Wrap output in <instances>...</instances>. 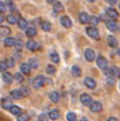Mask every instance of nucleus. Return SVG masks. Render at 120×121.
<instances>
[{
  "label": "nucleus",
  "instance_id": "f257e3e1",
  "mask_svg": "<svg viewBox=\"0 0 120 121\" xmlns=\"http://www.w3.org/2000/svg\"><path fill=\"white\" fill-rule=\"evenodd\" d=\"M45 81H46V79H45V77L44 75H38V77H36L34 79H33V87L36 88V89H39V88H41L44 85H45Z\"/></svg>",
  "mask_w": 120,
  "mask_h": 121
},
{
  "label": "nucleus",
  "instance_id": "f03ea898",
  "mask_svg": "<svg viewBox=\"0 0 120 121\" xmlns=\"http://www.w3.org/2000/svg\"><path fill=\"white\" fill-rule=\"evenodd\" d=\"M86 33H87V35H88L89 38H92V39H99V37H100L99 31H98L95 27H93V26L87 27V28H86Z\"/></svg>",
  "mask_w": 120,
  "mask_h": 121
},
{
  "label": "nucleus",
  "instance_id": "7ed1b4c3",
  "mask_svg": "<svg viewBox=\"0 0 120 121\" xmlns=\"http://www.w3.org/2000/svg\"><path fill=\"white\" fill-rule=\"evenodd\" d=\"M88 106H89L91 112H93V113H98V112H100L102 109V105L99 101H92Z\"/></svg>",
  "mask_w": 120,
  "mask_h": 121
},
{
  "label": "nucleus",
  "instance_id": "20e7f679",
  "mask_svg": "<svg viewBox=\"0 0 120 121\" xmlns=\"http://www.w3.org/2000/svg\"><path fill=\"white\" fill-rule=\"evenodd\" d=\"M106 15L110 20H117L119 14H118V11H116L114 8H107L106 9Z\"/></svg>",
  "mask_w": 120,
  "mask_h": 121
},
{
  "label": "nucleus",
  "instance_id": "39448f33",
  "mask_svg": "<svg viewBox=\"0 0 120 121\" xmlns=\"http://www.w3.org/2000/svg\"><path fill=\"white\" fill-rule=\"evenodd\" d=\"M97 65H98V67L99 68H101V69H106L107 68V65H108V62H107V60L104 58V56H98L97 58Z\"/></svg>",
  "mask_w": 120,
  "mask_h": 121
},
{
  "label": "nucleus",
  "instance_id": "423d86ee",
  "mask_svg": "<svg viewBox=\"0 0 120 121\" xmlns=\"http://www.w3.org/2000/svg\"><path fill=\"white\" fill-rule=\"evenodd\" d=\"M105 73L108 75V77H119V69H118V67H111V68H106L105 69Z\"/></svg>",
  "mask_w": 120,
  "mask_h": 121
},
{
  "label": "nucleus",
  "instance_id": "0eeeda50",
  "mask_svg": "<svg viewBox=\"0 0 120 121\" xmlns=\"http://www.w3.org/2000/svg\"><path fill=\"white\" fill-rule=\"evenodd\" d=\"M80 101H81L82 105L88 106V105L92 102V98H91L89 94H87V93H82V94L80 95Z\"/></svg>",
  "mask_w": 120,
  "mask_h": 121
},
{
  "label": "nucleus",
  "instance_id": "6e6552de",
  "mask_svg": "<svg viewBox=\"0 0 120 121\" xmlns=\"http://www.w3.org/2000/svg\"><path fill=\"white\" fill-rule=\"evenodd\" d=\"M94 58H95L94 51H93V49H91V48H87V49L85 51V59H86L87 61L92 62V61L94 60Z\"/></svg>",
  "mask_w": 120,
  "mask_h": 121
},
{
  "label": "nucleus",
  "instance_id": "1a4fd4ad",
  "mask_svg": "<svg viewBox=\"0 0 120 121\" xmlns=\"http://www.w3.org/2000/svg\"><path fill=\"white\" fill-rule=\"evenodd\" d=\"M84 82H85V86H86L87 88H89V89H94V88H95V86H97L95 80H94V79H92V78H89V77L85 78Z\"/></svg>",
  "mask_w": 120,
  "mask_h": 121
},
{
  "label": "nucleus",
  "instance_id": "9d476101",
  "mask_svg": "<svg viewBox=\"0 0 120 121\" xmlns=\"http://www.w3.org/2000/svg\"><path fill=\"white\" fill-rule=\"evenodd\" d=\"M106 26H107V28L110 30V31H112V32H114V31H117L118 30V24H117V21L116 20H107L106 21Z\"/></svg>",
  "mask_w": 120,
  "mask_h": 121
},
{
  "label": "nucleus",
  "instance_id": "9b49d317",
  "mask_svg": "<svg viewBox=\"0 0 120 121\" xmlns=\"http://www.w3.org/2000/svg\"><path fill=\"white\" fill-rule=\"evenodd\" d=\"M8 111L11 112V114H13V115H15V117H18V115H20V114L22 113V109H21L19 106H14V105H12V106L8 108Z\"/></svg>",
  "mask_w": 120,
  "mask_h": 121
},
{
  "label": "nucleus",
  "instance_id": "f8f14e48",
  "mask_svg": "<svg viewBox=\"0 0 120 121\" xmlns=\"http://www.w3.org/2000/svg\"><path fill=\"white\" fill-rule=\"evenodd\" d=\"M47 118L51 119V120H58L60 118V112L58 109H52V111H49Z\"/></svg>",
  "mask_w": 120,
  "mask_h": 121
},
{
  "label": "nucleus",
  "instance_id": "ddd939ff",
  "mask_svg": "<svg viewBox=\"0 0 120 121\" xmlns=\"http://www.w3.org/2000/svg\"><path fill=\"white\" fill-rule=\"evenodd\" d=\"M60 22H61V25H62L64 27H66V28H70V27L72 26V21H71V19H70L68 17H66V15L61 17Z\"/></svg>",
  "mask_w": 120,
  "mask_h": 121
},
{
  "label": "nucleus",
  "instance_id": "4468645a",
  "mask_svg": "<svg viewBox=\"0 0 120 121\" xmlns=\"http://www.w3.org/2000/svg\"><path fill=\"white\" fill-rule=\"evenodd\" d=\"M11 106H12V99H11V96L9 98H4L1 100V107L4 109H8Z\"/></svg>",
  "mask_w": 120,
  "mask_h": 121
},
{
  "label": "nucleus",
  "instance_id": "2eb2a0df",
  "mask_svg": "<svg viewBox=\"0 0 120 121\" xmlns=\"http://www.w3.org/2000/svg\"><path fill=\"white\" fill-rule=\"evenodd\" d=\"M2 80L5 83H12L13 82V75L11 74V73H8V72H4L2 73Z\"/></svg>",
  "mask_w": 120,
  "mask_h": 121
},
{
  "label": "nucleus",
  "instance_id": "dca6fc26",
  "mask_svg": "<svg viewBox=\"0 0 120 121\" xmlns=\"http://www.w3.org/2000/svg\"><path fill=\"white\" fill-rule=\"evenodd\" d=\"M26 48L30 49V51H36L37 48H39V45L34 40H28L26 42Z\"/></svg>",
  "mask_w": 120,
  "mask_h": 121
},
{
  "label": "nucleus",
  "instance_id": "f3484780",
  "mask_svg": "<svg viewBox=\"0 0 120 121\" xmlns=\"http://www.w3.org/2000/svg\"><path fill=\"white\" fill-rule=\"evenodd\" d=\"M107 45H108L110 47H117V46H118L117 38H114L113 35H108V37H107Z\"/></svg>",
  "mask_w": 120,
  "mask_h": 121
},
{
  "label": "nucleus",
  "instance_id": "a211bd4d",
  "mask_svg": "<svg viewBox=\"0 0 120 121\" xmlns=\"http://www.w3.org/2000/svg\"><path fill=\"white\" fill-rule=\"evenodd\" d=\"M20 73H21V74H26V75H28V74L31 73V68H30V66H28L27 64H21V65H20Z\"/></svg>",
  "mask_w": 120,
  "mask_h": 121
},
{
  "label": "nucleus",
  "instance_id": "6ab92c4d",
  "mask_svg": "<svg viewBox=\"0 0 120 121\" xmlns=\"http://www.w3.org/2000/svg\"><path fill=\"white\" fill-rule=\"evenodd\" d=\"M53 9H54V12H55V13H61V12H64V6H62V4H61V2L55 1V2H54V5H53Z\"/></svg>",
  "mask_w": 120,
  "mask_h": 121
},
{
  "label": "nucleus",
  "instance_id": "aec40b11",
  "mask_svg": "<svg viewBox=\"0 0 120 121\" xmlns=\"http://www.w3.org/2000/svg\"><path fill=\"white\" fill-rule=\"evenodd\" d=\"M17 24H18L19 28H21V30H26V28H27V25H28L27 20H26V19H24V18H20V19H18Z\"/></svg>",
  "mask_w": 120,
  "mask_h": 121
},
{
  "label": "nucleus",
  "instance_id": "412c9836",
  "mask_svg": "<svg viewBox=\"0 0 120 121\" xmlns=\"http://www.w3.org/2000/svg\"><path fill=\"white\" fill-rule=\"evenodd\" d=\"M22 98V95H21V93H20V89H13L12 92H11V99L13 100V99H15V100H19V99H21Z\"/></svg>",
  "mask_w": 120,
  "mask_h": 121
},
{
  "label": "nucleus",
  "instance_id": "4be33fe9",
  "mask_svg": "<svg viewBox=\"0 0 120 121\" xmlns=\"http://www.w3.org/2000/svg\"><path fill=\"white\" fill-rule=\"evenodd\" d=\"M26 37H28V38H33V37H36V34H37V30L34 28V27H30V28H26Z\"/></svg>",
  "mask_w": 120,
  "mask_h": 121
},
{
  "label": "nucleus",
  "instance_id": "5701e85b",
  "mask_svg": "<svg viewBox=\"0 0 120 121\" xmlns=\"http://www.w3.org/2000/svg\"><path fill=\"white\" fill-rule=\"evenodd\" d=\"M9 34H11V30H9L8 27H6V26H1V27H0V35L7 38Z\"/></svg>",
  "mask_w": 120,
  "mask_h": 121
},
{
  "label": "nucleus",
  "instance_id": "b1692460",
  "mask_svg": "<svg viewBox=\"0 0 120 121\" xmlns=\"http://www.w3.org/2000/svg\"><path fill=\"white\" fill-rule=\"evenodd\" d=\"M27 65L30 66V68H38V66H39V64H38V60H37L36 58H31V59L28 60Z\"/></svg>",
  "mask_w": 120,
  "mask_h": 121
},
{
  "label": "nucleus",
  "instance_id": "393cba45",
  "mask_svg": "<svg viewBox=\"0 0 120 121\" xmlns=\"http://www.w3.org/2000/svg\"><path fill=\"white\" fill-rule=\"evenodd\" d=\"M79 21L81 24H87L88 22V14L85 12H81L79 14Z\"/></svg>",
  "mask_w": 120,
  "mask_h": 121
},
{
  "label": "nucleus",
  "instance_id": "a878e982",
  "mask_svg": "<svg viewBox=\"0 0 120 121\" xmlns=\"http://www.w3.org/2000/svg\"><path fill=\"white\" fill-rule=\"evenodd\" d=\"M49 99H51L52 102L57 104L59 101V94H58V92H51L49 93Z\"/></svg>",
  "mask_w": 120,
  "mask_h": 121
},
{
  "label": "nucleus",
  "instance_id": "bb28decb",
  "mask_svg": "<svg viewBox=\"0 0 120 121\" xmlns=\"http://www.w3.org/2000/svg\"><path fill=\"white\" fill-rule=\"evenodd\" d=\"M6 20H7L8 24H12V25H15L17 21H18V19H17V17H15L14 14H9V15H7Z\"/></svg>",
  "mask_w": 120,
  "mask_h": 121
},
{
  "label": "nucleus",
  "instance_id": "cd10ccee",
  "mask_svg": "<svg viewBox=\"0 0 120 121\" xmlns=\"http://www.w3.org/2000/svg\"><path fill=\"white\" fill-rule=\"evenodd\" d=\"M49 58H51V61H53V62H55V64H58V62L60 61L59 54H58L57 52H52L51 55H49Z\"/></svg>",
  "mask_w": 120,
  "mask_h": 121
},
{
  "label": "nucleus",
  "instance_id": "c85d7f7f",
  "mask_svg": "<svg viewBox=\"0 0 120 121\" xmlns=\"http://www.w3.org/2000/svg\"><path fill=\"white\" fill-rule=\"evenodd\" d=\"M71 72H72V75L73 77H80L81 75V69H80L78 66H73L72 69H71Z\"/></svg>",
  "mask_w": 120,
  "mask_h": 121
},
{
  "label": "nucleus",
  "instance_id": "c756f323",
  "mask_svg": "<svg viewBox=\"0 0 120 121\" xmlns=\"http://www.w3.org/2000/svg\"><path fill=\"white\" fill-rule=\"evenodd\" d=\"M14 42H15V39H14V38L8 37V38L5 39V46H6V47H12V46H14Z\"/></svg>",
  "mask_w": 120,
  "mask_h": 121
},
{
  "label": "nucleus",
  "instance_id": "7c9ffc66",
  "mask_svg": "<svg viewBox=\"0 0 120 121\" xmlns=\"http://www.w3.org/2000/svg\"><path fill=\"white\" fill-rule=\"evenodd\" d=\"M88 22H91V24H92V26H93V27H95V26H98V25H99V18H97V17L92 15L91 18H88Z\"/></svg>",
  "mask_w": 120,
  "mask_h": 121
},
{
  "label": "nucleus",
  "instance_id": "2f4dec72",
  "mask_svg": "<svg viewBox=\"0 0 120 121\" xmlns=\"http://www.w3.org/2000/svg\"><path fill=\"white\" fill-rule=\"evenodd\" d=\"M41 30L45 32H49L51 31V24L48 21H42L41 22Z\"/></svg>",
  "mask_w": 120,
  "mask_h": 121
},
{
  "label": "nucleus",
  "instance_id": "473e14b6",
  "mask_svg": "<svg viewBox=\"0 0 120 121\" xmlns=\"http://www.w3.org/2000/svg\"><path fill=\"white\" fill-rule=\"evenodd\" d=\"M5 6H6V8H8V9H11V11H14L15 9V6H14V2L12 1V0H6L5 2Z\"/></svg>",
  "mask_w": 120,
  "mask_h": 121
},
{
  "label": "nucleus",
  "instance_id": "72a5a7b5",
  "mask_svg": "<svg viewBox=\"0 0 120 121\" xmlns=\"http://www.w3.org/2000/svg\"><path fill=\"white\" fill-rule=\"evenodd\" d=\"M13 79H15V81H17V82L21 83V82L24 81V75H22L20 72H18V73H15V74L13 75Z\"/></svg>",
  "mask_w": 120,
  "mask_h": 121
},
{
  "label": "nucleus",
  "instance_id": "f704fd0d",
  "mask_svg": "<svg viewBox=\"0 0 120 121\" xmlns=\"http://www.w3.org/2000/svg\"><path fill=\"white\" fill-rule=\"evenodd\" d=\"M14 47L17 48V52H20L21 48L24 47V42L21 40H15V42H14Z\"/></svg>",
  "mask_w": 120,
  "mask_h": 121
},
{
  "label": "nucleus",
  "instance_id": "c9c22d12",
  "mask_svg": "<svg viewBox=\"0 0 120 121\" xmlns=\"http://www.w3.org/2000/svg\"><path fill=\"white\" fill-rule=\"evenodd\" d=\"M4 62H5V65H6V67H7V68H11V67H13V66H14V61H13V59H12V58L6 59Z\"/></svg>",
  "mask_w": 120,
  "mask_h": 121
},
{
  "label": "nucleus",
  "instance_id": "e433bc0d",
  "mask_svg": "<svg viewBox=\"0 0 120 121\" xmlns=\"http://www.w3.org/2000/svg\"><path fill=\"white\" fill-rule=\"evenodd\" d=\"M20 93H21L22 96H27V95H30V89H28V87H26V86L21 87V88H20Z\"/></svg>",
  "mask_w": 120,
  "mask_h": 121
},
{
  "label": "nucleus",
  "instance_id": "4c0bfd02",
  "mask_svg": "<svg viewBox=\"0 0 120 121\" xmlns=\"http://www.w3.org/2000/svg\"><path fill=\"white\" fill-rule=\"evenodd\" d=\"M66 119H67V121H76V120H77V115H76L74 113L70 112V113H67Z\"/></svg>",
  "mask_w": 120,
  "mask_h": 121
},
{
  "label": "nucleus",
  "instance_id": "58836bf2",
  "mask_svg": "<svg viewBox=\"0 0 120 121\" xmlns=\"http://www.w3.org/2000/svg\"><path fill=\"white\" fill-rule=\"evenodd\" d=\"M17 120L18 121H28V114H20V115H18V118H17Z\"/></svg>",
  "mask_w": 120,
  "mask_h": 121
},
{
  "label": "nucleus",
  "instance_id": "ea45409f",
  "mask_svg": "<svg viewBox=\"0 0 120 121\" xmlns=\"http://www.w3.org/2000/svg\"><path fill=\"white\" fill-rule=\"evenodd\" d=\"M46 72H47V74H54V73H55V68H54V66L48 65V66L46 67Z\"/></svg>",
  "mask_w": 120,
  "mask_h": 121
},
{
  "label": "nucleus",
  "instance_id": "a19ab883",
  "mask_svg": "<svg viewBox=\"0 0 120 121\" xmlns=\"http://www.w3.org/2000/svg\"><path fill=\"white\" fill-rule=\"evenodd\" d=\"M12 59H13V61H19V60L21 59V54H20L19 52H17V53H14V54H13Z\"/></svg>",
  "mask_w": 120,
  "mask_h": 121
},
{
  "label": "nucleus",
  "instance_id": "79ce46f5",
  "mask_svg": "<svg viewBox=\"0 0 120 121\" xmlns=\"http://www.w3.org/2000/svg\"><path fill=\"white\" fill-rule=\"evenodd\" d=\"M7 71V67H6V65H5V62L4 61H0V72H6Z\"/></svg>",
  "mask_w": 120,
  "mask_h": 121
},
{
  "label": "nucleus",
  "instance_id": "37998d69",
  "mask_svg": "<svg viewBox=\"0 0 120 121\" xmlns=\"http://www.w3.org/2000/svg\"><path fill=\"white\" fill-rule=\"evenodd\" d=\"M47 120H48L47 115H46V114H41L39 118H38V120H37V121H47Z\"/></svg>",
  "mask_w": 120,
  "mask_h": 121
},
{
  "label": "nucleus",
  "instance_id": "c03bdc74",
  "mask_svg": "<svg viewBox=\"0 0 120 121\" xmlns=\"http://www.w3.org/2000/svg\"><path fill=\"white\" fill-rule=\"evenodd\" d=\"M5 11H6V6L2 1H0V13H4Z\"/></svg>",
  "mask_w": 120,
  "mask_h": 121
},
{
  "label": "nucleus",
  "instance_id": "a18cd8bd",
  "mask_svg": "<svg viewBox=\"0 0 120 121\" xmlns=\"http://www.w3.org/2000/svg\"><path fill=\"white\" fill-rule=\"evenodd\" d=\"M108 2H110V5L112 6V5H116L117 4V0H107Z\"/></svg>",
  "mask_w": 120,
  "mask_h": 121
},
{
  "label": "nucleus",
  "instance_id": "49530a36",
  "mask_svg": "<svg viewBox=\"0 0 120 121\" xmlns=\"http://www.w3.org/2000/svg\"><path fill=\"white\" fill-rule=\"evenodd\" d=\"M107 121H118L117 118H113V117H111V118H108V120Z\"/></svg>",
  "mask_w": 120,
  "mask_h": 121
},
{
  "label": "nucleus",
  "instance_id": "de8ad7c7",
  "mask_svg": "<svg viewBox=\"0 0 120 121\" xmlns=\"http://www.w3.org/2000/svg\"><path fill=\"white\" fill-rule=\"evenodd\" d=\"M46 1H47L48 4H54V2H55L57 0H46Z\"/></svg>",
  "mask_w": 120,
  "mask_h": 121
},
{
  "label": "nucleus",
  "instance_id": "09e8293b",
  "mask_svg": "<svg viewBox=\"0 0 120 121\" xmlns=\"http://www.w3.org/2000/svg\"><path fill=\"white\" fill-rule=\"evenodd\" d=\"M2 21H4V18H2V15H1V14H0V24H1V22H2Z\"/></svg>",
  "mask_w": 120,
  "mask_h": 121
},
{
  "label": "nucleus",
  "instance_id": "8fccbe9b",
  "mask_svg": "<svg viewBox=\"0 0 120 121\" xmlns=\"http://www.w3.org/2000/svg\"><path fill=\"white\" fill-rule=\"evenodd\" d=\"M80 121H88V120H87L86 118H82V119H81V120H80Z\"/></svg>",
  "mask_w": 120,
  "mask_h": 121
},
{
  "label": "nucleus",
  "instance_id": "3c124183",
  "mask_svg": "<svg viewBox=\"0 0 120 121\" xmlns=\"http://www.w3.org/2000/svg\"><path fill=\"white\" fill-rule=\"evenodd\" d=\"M87 1H89V2H94L95 0H87Z\"/></svg>",
  "mask_w": 120,
  "mask_h": 121
}]
</instances>
